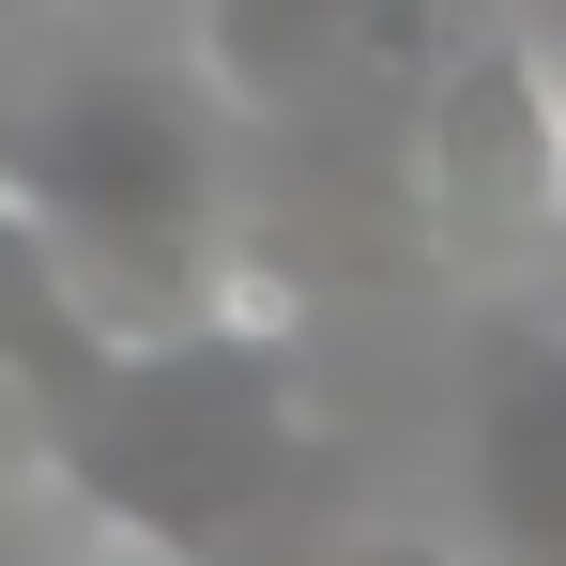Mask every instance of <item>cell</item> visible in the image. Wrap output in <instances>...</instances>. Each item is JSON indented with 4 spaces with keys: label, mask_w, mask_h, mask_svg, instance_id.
Here are the masks:
<instances>
[{
    "label": "cell",
    "mask_w": 566,
    "mask_h": 566,
    "mask_svg": "<svg viewBox=\"0 0 566 566\" xmlns=\"http://www.w3.org/2000/svg\"><path fill=\"white\" fill-rule=\"evenodd\" d=\"M199 15V93L230 123H291L322 93H368V46H398L413 0H185Z\"/></svg>",
    "instance_id": "obj_3"
},
{
    "label": "cell",
    "mask_w": 566,
    "mask_h": 566,
    "mask_svg": "<svg viewBox=\"0 0 566 566\" xmlns=\"http://www.w3.org/2000/svg\"><path fill=\"white\" fill-rule=\"evenodd\" d=\"M15 31H46V0H0V46H15Z\"/></svg>",
    "instance_id": "obj_7"
},
{
    "label": "cell",
    "mask_w": 566,
    "mask_h": 566,
    "mask_svg": "<svg viewBox=\"0 0 566 566\" xmlns=\"http://www.w3.org/2000/svg\"><path fill=\"white\" fill-rule=\"evenodd\" d=\"M230 107L199 62H77L31 107H0V185L46 214V245L123 322L245 306V185H230Z\"/></svg>",
    "instance_id": "obj_1"
},
{
    "label": "cell",
    "mask_w": 566,
    "mask_h": 566,
    "mask_svg": "<svg viewBox=\"0 0 566 566\" xmlns=\"http://www.w3.org/2000/svg\"><path fill=\"white\" fill-rule=\"evenodd\" d=\"M77 566H214V552H185V536H138V521H93V552Z\"/></svg>",
    "instance_id": "obj_5"
},
{
    "label": "cell",
    "mask_w": 566,
    "mask_h": 566,
    "mask_svg": "<svg viewBox=\"0 0 566 566\" xmlns=\"http://www.w3.org/2000/svg\"><path fill=\"white\" fill-rule=\"evenodd\" d=\"M552 230H566V93H552Z\"/></svg>",
    "instance_id": "obj_6"
},
{
    "label": "cell",
    "mask_w": 566,
    "mask_h": 566,
    "mask_svg": "<svg viewBox=\"0 0 566 566\" xmlns=\"http://www.w3.org/2000/svg\"><path fill=\"white\" fill-rule=\"evenodd\" d=\"M353 566H490V536H429V521H413V536H368Z\"/></svg>",
    "instance_id": "obj_4"
},
{
    "label": "cell",
    "mask_w": 566,
    "mask_h": 566,
    "mask_svg": "<svg viewBox=\"0 0 566 566\" xmlns=\"http://www.w3.org/2000/svg\"><path fill=\"white\" fill-rule=\"evenodd\" d=\"M552 93L566 77L521 31L429 62V93H413V214H429L460 261H505V245L552 230Z\"/></svg>",
    "instance_id": "obj_2"
}]
</instances>
